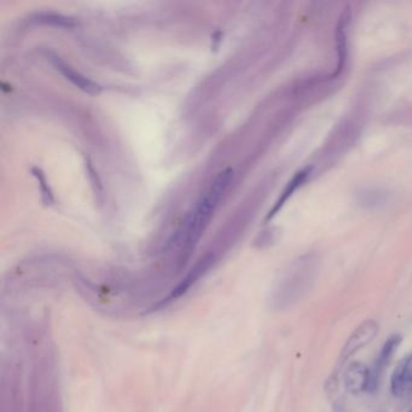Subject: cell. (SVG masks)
<instances>
[{"label":"cell","mask_w":412,"mask_h":412,"mask_svg":"<svg viewBox=\"0 0 412 412\" xmlns=\"http://www.w3.org/2000/svg\"><path fill=\"white\" fill-rule=\"evenodd\" d=\"M231 179H232L231 168L222 170L217 175L215 182H212L210 190L201 198L187 230V246H195L203 234V231L206 230L207 225L215 213V208L218 207L222 195L225 194L226 189L230 185Z\"/></svg>","instance_id":"obj_1"},{"label":"cell","mask_w":412,"mask_h":412,"mask_svg":"<svg viewBox=\"0 0 412 412\" xmlns=\"http://www.w3.org/2000/svg\"><path fill=\"white\" fill-rule=\"evenodd\" d=\"M391 392L393 396H408L412 392V353L399 361L391 377Z\"/></svg>","instance_id":"obj_4"},{"label":"cell","mask_w":412,"mask_h":412,"mask_svg":"<svg viewBox=\"0 0 412 412\" xmlns=\"http://www.w3.org/2000/svg\"><path fill=\"white\" fill-rule=\"evenodd\" d=\"M349 12L342 14L336 27V48H337V69L334 76L340 74L346 66L347 61V24L349 22Z\"/></svg>","instance_id":"obj_7"},{"label":"cell","mask_w":412,"mask_h":412,"mask_svg":"<svg viewBox=\"0 0 412 412\" xmlns=\"http://www.w3.org/2000/svg\"><path fill=\"white\" fill-rule=\"evenodd\" d=\"M36 22L39 24H50V26H58V27H73L76 26V21L67 16H62L58 14H38L36 16Z\"/></svg>","instance_id":"obj_9"},{"label":"cell","mask_w":412,"mask_h":412,"mask_svg":"<svg viewBox=\"0 0 412 412\" xmlns=\"http://www.w3.org/2000/svg\"><path fill=\"white\" fill-rule=\"evenodd\" d=\"M378 323L374 319H368L363 321L357 329L353 331L352 335L349 337V340L344 346L341 351L340 364L345 363L347 359L352 357L354 353L358 352L359 349H363L365 346L369 345L371 341L377 336L378 333Z\"/></svg>","instance_id":"obj_3"},{"label":"cell","mask_w":412,"mask_h":412,"mask_svg":"<svg viewBox=\"0 0 412 412\" xmlns=\"http://www.w3.org/2000/svg\"><path fill=\"white\" fill-rule=\"evenodd\" d=\"M311 170H312V167H307V168H304V170L297 172V175H294L293 179L288 182L284 191L282 192L281 197L278 198V201L274 205V208L269 210V215L266 217V220H269V219L274 218V215H277L282 207L284 206V203L292 197V195L307 180L309 175H311Z\"/></svg>","instance_id":"obj_8"},{"label":"cell","mask_w":412,"mask_h":412,"mask_svg":"<svg viewBox=\"0 0 412 412\" xmlns=\"http://www.w3.org/2000/svg\"><path fill=\"white\" fill-rule=\"evenodd\" d=\"M345 385L354 394L368 391L369 369L359 361H353L346 370Z\"/></svg>","instance_id":"obj_6"},{"label":"cell","mask_w":412,"mask_h":412,"mask_svg":"<svg viewBox=\"0 0 412 412\" xmlns=\"http://www.w3.org/2000/svg\"><path fill=\"white\" fill-rule=\"evenodd\" d=\"M32 172L36 178H38V180H39L40 190H41V195H43V200H44L45 205H52V202H53V196H52L51 190H50L48 182H46L44 173H43L39 168H33Z\"/></svg>","instance_id":"obj_10"},{"label":"cell","mask_w":412,"mask_h":412,"mask_svg":"<svg viewBox=\"0 0 412 412\" xmlns=\"http://www.w3.org/2000/svg\"><path fill=\"white\" fill-rule=\"evenodd\" d=\"M403 337L399 334H394L386 340L385 345L381 349L378 356L374 361L373 366L369 369V385L368 392H376L380 386L381 376L389 365V361L392 359L394 353L398 347L401 346Z\"/></svg>","instance_id":"obj_2"},{"label":"cell","mask_w":412,"mask_h":412,"mask_svg":"<svg viewBox=\"0 0 412 412\" xmlns=\"http://www.w3.org/2000/svg\"><path fill=\"white\" fill-rule=\"evenodd\" d=\"M51 61L56 69L60 71L66 79L69 80L73 85H76V88H79L83 92L90 93V95H97L102 90L98 83L92 81L91 79H88L86 76H83L81 73L76 72L74 68L71 67L69 64L61 60L60 57L52 56Z\"/></svg>","instance_id":"obj_5"},{"label":"cell","mask_w":412,"mask_h":412,"mask_svg":"<svg viewBox=\"0 0 412 412\" xmlns=\"http://www.w3.org/2000/svg\"><path fill=\"white\" fill-rule=\"evenodd\" d=\"M410 412H412V410H411V411H410Z\"/></svg>","instance_id":"obj_11"}]
</instances>
